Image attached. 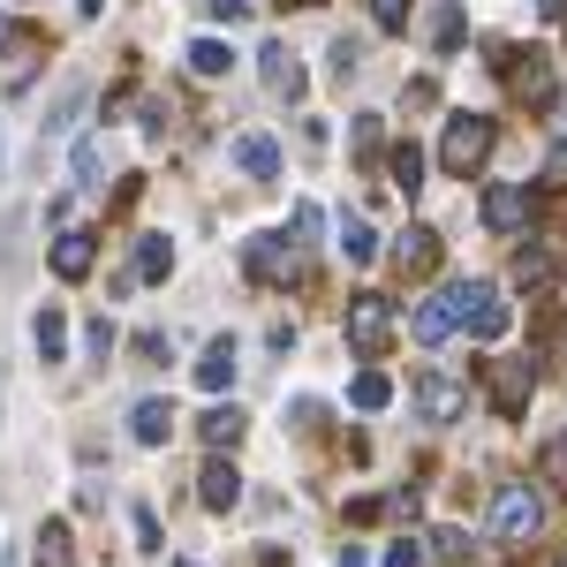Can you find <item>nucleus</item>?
<instances>
[{
    "instance_id": "nucleus-13",
    "label": "nucleus",
    "mask_w": 567,
    "mask_h": 567,
    "mask_svg": "<svg viewBox=\"0 0 567 567\" xmlns=\"http://www.w3.org/2000/svg\"><path fill=\"white\" fill-rule=\"evenodd\" d=\"M393 265H401V272H432V265H439V235H432V227L393 235Z\"/></svg>"
},
{
    "instance_id": "nucleus-40",
    "label": "nucleus",
    "mask_w": 567,
    "mask_h": 567,
    "mask_svg": "<svg viewBox=\"0 0 567 567\" xmlns=\"http://www.w3.org/2000/svg\"><path fill=\"white\" fill-rule=\"evenodd\" d=\"M182 567H197V560H182Z\"/></svg>"
},
{
    "instance_id": "nucleus-6",
    "label": "nucleus",
    "mask_w": 567,
    "mask_h": 567,
    "mask_svg": "<svg viewBox=\"0 0 567 567\" xmlns=\"http://www.w3.org/2000/svg\"><path fill=\"white\" fill-rule=\"evenodd\" d=\"M386 341H393V310H386V296H355V303H349V349L379 355Z\"/></svg>"
},
{
    "instance_id": "nucleus-36",
    "label": "nucleus",
    "mask_w": 567,
    "mask_h": 567,
    "mask_svg": "<svg viewBox=\"0 0 567 567\" xmlns=\"http://www.w3.org/2000/svg\"><path fill=\"white\" fill-rule=\"evenodd\" d=\"M333 567H371V560H363V553H355V545H349V553H341V560H333Z\"/></svg>"
},
{
    "instance_id": "nucleus-11",
    "label": "nucleus",
    "mask_w": 567,
    "mask_h": 567,
    "mask_svg": "<svg viewBox=\"0 0 567 567\" xmlns=\"http://www.w3.org/2000/svg\"><path fill=\"white\" fill-rule=\"evenodd\" d=\"M197 499H205L213 515H227V507L243 499V477H235V462H205V477H197Z\"/></svg>"
},
{
    "instance_id": "nucleus-35",
    "label": "nucleus",
    "mask_w": 567,
    "mask_h": 567,
    "mask_svg": "<svg viewBox=\"0 0 567 567\" xmlns=\"http://www.w3.org/2000/svg\"><path fill=\"white\" fill-rule=\"evenodd\" d=\"M553 167L567 175V122H560V144H553Z\"/></svg>"
},
{
    "instance_id": "nucleus-31",
    "label": "nucleus",
    "mask_w": 567,
    "mask_h": 567,
    "mask_svg": "<svg viewBox=\"0 0 567 567\" xmlns=\"http://www.w3.org/2000/svg\"><path fill=\"white\" fill-rule=\"evenodd\" d=\"M130 523H136V545H144V553H159V515H152V507H136Z\"/></svg>"
},
{
    "instance_id": "nucleus-30",
    "label": "nucleus",
    "mask_w": 567,
    "mask_h": 567,
    "mask_svg": "<svg viewBox=\"0 0 567 567\" xmlns=\"http://www.w3.org/2000/svg\"><path fill=\"white\" fill-rule=\"evenodd\" d=\"M424 560H432V553H424V537H401V545L386 553V567H424Z\"/></svg>"
},
{
    "instance_id": "nucleus-22",
    "label": "nucleus",
    "mask_w": 567,
    "mask_h": 567,
    "mask_svg": "<svg viewBox=\"0 0 567 567\" xmlns=\"http://www.w3.org/2000/svg\"><path fill=\"white\" fill-rule=\"evenodd\" d=\"M515 61H523V69H515V91L545 106V99H553V69H545V53H515Z\"/></svg>"
},
{
    "instance_id": "nucleus-2",
    "label": "nucleus",
    "mask_w": 567,
    "mask_h": 567,
    "mask_svg": "<svg viewBox=\"0 0 567 567\" xmlns=\"http://www.w3.org/2000/svg\"><path fill=\"white\" fill-rule=\"evenodd\" d=\"M446 303H454V318H462L477 341H499V333H507V303H499V288H492V280H454V288H446Z\"/></svg>"
},
{
    "instance_id": "nucleus-7",
    "label": "nucleus",
    "mask_w": 567,
    "mask_h": 567,
    "mask_svg": "<svg viewBox=\"0 0 567 567\" xmlns=\"http://www.w3.org/2000/svg\"><path fill=\"white\" fill-rule=\"evenodd\" d=\"M529 386H537V379H529V363H492V409H499V416H523Z\"/></svg>"
},
{
    "instance_id": "nucleus-32",
    "label": "nucleus",
    "mask_w": 567,
    "mask_h": 567,
    "mask_svg": "<svg viewBox=\"0 0 567 567\" xmlns=\"http://www.w3.org/2000/svg\"><path fill=\"white\" fill-rule=\"evenodd\" d=\"M371 16H379V31H401L409 23V0H371Z\"/></svg>"
},
{
    "instance_id": "nucleus-25",
    "label": "nucleus",
    "mask_w": 567,
    "mask_h": 567,
    "mask_svg": "<svg viewBox=\"0 0 567 567\" xmlns=\"http://www.w3.org/2000/svg\"><path fill=\"white\" fill-rule=\"evenodd\" d=\"M349 401L371 416V409H386V401H393V379H386V371H363V379L349 386Z\"/></svg>"
},
{
    "instance_id": "nucleus-4",
    "label": "nucleus",
    "mask_w": 567,
    "mask_h": 567,
    "mask_svg": "<svg viewBox=\"0 0 567 567\" xmlns=\"http://www.w3.org/2000/svg\"><path fill=\"white\" fill-rule=\"evenodd\" d=\"M250 280H265V288H288V280H303V258H296V243L288 235H250Z\"/></svg>"
},
{
    "instance_id": "nucleus-10",
    "label": "nucleus",
    "mask_w": 567,
    "mask_h": 567,
    "mask_svg": "<svg viewBox=\"0 0 567 567\" xmlns=\"http://www.w3.org/2000/svg\"><path fill=\"white\" fill-rule=\"evenodd\" d=\"M454 326H462V318H454V303H446V296H432V303H416V310H409V333H416L424 349H439V341H446Z\"/></svg>"
},
{
    "instance_id": "nucleus-21",
    "label": "nucleus",
    "mask_w": 567,
    "mask_h": 567,
    "mask_svg": "<svg viewBox=\"0 0 567 567\" xmlns=\"http://www.w3.org/2000/svg\"><path fill=\"white\" fill-rule=\"evenodd\" d=\"M341 258H349V265H371V258H379V235H371V219H341Z\"/></svg>"
},
{
    "instance_id": "nucleus-28",
    "label": "nucleus",
    "mask_w": 567,
    "mask_h": 567,
    "mask_svg": "<svg viewBox=\"0 0 567 567\" xmlns=\"http://www.w3.org/2000/svg\"><path fill=\"white\" fill-rule=\"evenodd\" d=\"M432 45H446V53L462 45V8H439L432 16Z\"/></svg>"
},
{
    "instance_id": "nucleus-8",
    "label": "nucleus",
    "mask_w": 567,
    "mask_h": 567,
    "mask_svg": "<svg viewBox=\"0 0 567 567\" xmlns=\"http://www.w3.org/2000/svg\"><path fill=\"white\" fill-rule=\"evenodd\" d=\"M416 409H424L432 424H454V416H462V386L439 379V371H424V379H416Z\"/></svg>"
},
{
    "instance_id": "nucleus-14",
    "label": "nucleus",
    "mask_w": 567,
    "mask_h": 567,
    "mask_svg": "<svg viewBox=\"0 0 567 567\" xmlns=\"http://www.w3.org/2000/svg\"><path fill=\"white\" fill-rule=\"evenodd\" d=\"M227 159H235V167H243V175H280V144H272V136H235V152H227Z\"/></svg>"
},
{
    "instance_id": "nucleus-34",
    "label": "nucleus",
    "mask_w": 567,
    "mask_h": 567,
    "mask_svg": "<svg viewBox=\"0 0 567 567\" xmlns=\"http://www.w3.org/2000/svg\"><path fill=\"white\" fill-rule=\"evenodd\" d=\"M250 8H258V0H213V16H227V23H243Z\"/></svg>"
},
{
    "instance_id": "nucleus-37",
    "label": "nucleus",
    "mask_w": 567,
    "mask_h": 567,
    "mask_svg": "<svg viewBox=\"0 0 567 567\" xmlns=\"http://www.w3.org/2000/svg\"><path fill=\"white\" fill-rule=\"evenodd\" d=\"M288 8H326V0H288Z\"/></svg>"
},
{
    "instance_id": "nucleus-33",
    "label": "nucleus",
    "mask_w": 567,
    "mask_h": 567,
    "mask_svg": "<svg viewBox=\"0 0 567 567\" xmlns=\"http://www.w3.org/2000/svg\"><path fill=\"white\" fill-rule=\"evenodd\" d=\"M84 349L99 355V363H106V355H114V326H106V318H99V326H91V333H84Z\"/></svg>"
},
{
    "instance_id": "nucleus-27",
    "label": "nucleus",
    "mask_w": 567,
    "mask_h": 567,
    "mask_svg": "<svg viewBox=\"0 0 567 567\" xmlns=\"http://www.w3.org/2000/svg\"><path fill=\"white\" fill-rule=\"evenodd\" d=\"M326 61H333V84H349L355 69H363V45H355V39H333V53H326Z\"/></svg>"
},
{
    "instance_id": "nucleus-26",
    "label": "nucleus",
    "mask_w": 567,
    "mask_h": 567,
    "mask_svg": "<svg viewBox=\"0 0 567 567\" xmlns=\"http://www.w3.org/2000/svg\"><path fill=\"white\" fill-rule=\"evenodd\" d=\"M393 189H409V197L424 189V152L416 144H393Z\"/></svg>"
},
{
    "instance_id": "nucleus-16",
    "label": "nucleus",
    "mask_w": 567,
    "mask_h": 567,
    "mask_svg": "<svg viewBox=\"0 0 567 567\" xmlns=\"http://www.w3.org/2000/svg\"><path fill=\"white\" fill-rule=\"evenodd\" d=\"M197 386H205V393H227V386H235V341H213V349L197 355Z\"/></svg>"
},
{
    "instance_id": "nucleus-5",
    "label": "nucleus",
    "mask_w": 567,
    "mask_h": 567,
    "mask_svg": "<svg viewBox=\"0 0 567 567\" xmlns=\"http://www.w3.org/2000/svg\"><path fill=\"white\" fill-rule=\"evenodd\" d=\"M529 213H537L529 182H492V189H484V227H492V235H523Z\"/></svg>"
},
{
    "instance_id": "nucleus-19",
    "label": "nucleus",
    "mask_w": 567,
    "mask_h": 567,
    "mask_svg": "<svg viewBox=\"0 0 567 567\" xmlns=\"http://www.w3.org/2000/svg\"><path fill=\"white\" fill-rule=\"evenodd\" d=\"M197 432H205V446H213V454H227L235 439L250 432V416H243V409H205V424H197Z\"/></svg>"
},
{
    "instance_id": "nucleus-15",
    "label": "nucleus",
    "mask_w": 567,
    "mask_h": 567,
    "mask_svg": "<svg viewBox=\"0 0 567 567\" xmlns=\"http://www.w3.org/2000/svg\"><path fill=\"white\" fill-rule=\"evenodd\" d=\"M258 69H265V84L280 91V99H296V91H303V69H296V53H288L280 39H272V45L258 53Z\"/></svg>"
},
{
    "instance_id": "nucleus-29",
    "label": "nucleus",
    "mask_w": 567,
    "mask_h": 567,
    "mask_svg": "<svg viewBox=\"0 0 567 567\" xmlns=\"http://www.w3.org/2000/svg\"><path fill=\"white\" fill-rule=\"evenodd\" d=\"M99 167H106V144L84 136V144H76V182H99Z\"/></svg>"
},
{
    "instance_id": "nucleus-23",
    "label": "nucleus",
    "mask_w": 567,
    "mask_h": 567,
    "mask_svg": "<svg viewBox=\"0 0 567 567\" xmlns=\"http://www.w3.org/2000/svg\"><path fill=\"white\" fill-rule=\"evenodd\" d=\"M167 272H175L167 235H144V243H136V280H167Z\"/></svg>"
},
{
    "instance_id": "nucleus-18",
    "label": "nucleus",
    "mask_w": 567,
    "mask_h": 567,
    "mask_svg": "<svg viewBox=\"0 0 567 567\" xmlns=\"http://www.w3.org/2000/svg\"><path fill=\"white\" fill-rule=\"evenodd\" d=\"M553 272H560V250L553 243H529L523 258H515V288H545Z\"/></svg>"
},
{
    "instance_id": "nucleus-38",
    "label": "nucleus",
    "mask_w": 567,
    "mask_h": 567,
    "mask_svg": "<svg viewBox=\"0 0 567 567\" xmlns=\"http://www.w3.org/2000/svg\"><path fill=\"white\" fill-rule=\"evenodd\" d=\"M0 45H8V16H0Z\"/></svg>"
},
{
    "instance_id": "nucleus-41",
    "label": "nucleus",
    "mask_w": 567,
    "mask_h": 567,
    "mask_svg": "<svg viewBox=\"0 0 567 567\" xmlns=\"http://www.w3.org/2000/svg\"><path fill=\"white\" fill-rule=\"evenodd\" d=\"M560 567H567V560H560Z\"/></svg>"
},
{
    "instance_id": "nucleus-39",
    "label": "nucleus",
    "mask_w": 567,
    "mask_h": 567,
    "mask_svg": "<svg viewBox=\"0 0 567 567\" xmlns=\"http://www.w3.org/2000/svg\"><path fill=\"white\" fill-rule=\"evenodd\" d=\"M0 567H16V553H0Z\"/></svg>"
},
{
    "instance_id": "nucleus-3",
    "label": "nucleus",
    "mask_w": 567,
    "mask_h": 567,
    "mask_svg": "<svg viewBox=\"0 0 567 567\" xmlns=\"http://www.w3.org/2000/svg\"><path fill=\"white\" fill-rule=\"evenodd\" d=\"M537 523H545L537 492H529V484H499V499H492V537H499V545H523V537H537Z\"/></svg>"
},
{
    "instance_id": "nucleus-12",
    "label": "nucleus",
    "mask_w": 567,
    "mask_h": 567,
    "mask_svg": "<svg viewBox=\"0 0 567 567\" xmlns=\"http://www.w3.org/2000/svg\"><path fill=\"white\" fill-rule=\"evenodd\" d=\"M167 432H175V409H167V401H136L130 409V439L136 446H167Z\"/></svg>"
},
{
    "instance_id": "nucleus-1",
    "label": "nucleus",
    "mask_w": 567,
    "mask_h": 567,
    "mask_svg": "<svg viewBox=\"0 0 567 567\" xmlns=\"http://www.w3.org/2000/svg\"><path fill=\"white\" fill-rule=\"evenodd\" d=\"M492 122H484V114H454V122H446V136H439V167H446V175H477L484 159H492Z\"/></svg>"
},
{
    "instance_id": "nucleus-20",
    "label": "nucleus",
    "mask_w": 567,
    "mask_h": 567,
    "mask_svg": "<svg viewBox=\"0 0 567 567\" xmlns=\"http://www.w3.org/2000/svg\"><path fill=\"white\" fill-rule=\"evenodd\" d=\"M227 69H235V45H219V39L189 45V76H205V84H213V76H227Z\"/></svg>"
},
{
    "instance_id": "nucleus-24",
    "label": "nucleus",
    "mask_w": 567,
    "mask_h": 567,
    "mask_svg": "<svg viewBox=\"0 0 567 567\" xmlns=\"http://www.w3.org/2000/svg\"><path fill=\"white\" fill-rule=\"evenodd\" d=\"M39 355H45V363H61V355H69V318H61L53 303L39 310Z\"/></svg>"
},
{
    "instance_id": "nucleus-17",
    "label": "nucleus",
    "mask_w": 567,
    "mask_h": 567,
    "mask_svg": "<svg viewBox=\"0 0 567 567\" xmlns=\"http://www.w3.org/2000/svg\"><path fill=\"white\" fill-rule=\"evenodd\" d=\"M31 567H76V537H69V523H45V529H39Z\"/></svg>"
},
{
    "instance_id": "nucleus-9",
    "label": "nucleus",
    "mask_w": 567,
    "mask_h": 567,
    "mask_svg": "<svg viewBox=\"0 0 567 567\" xmlns=\"http://www.w3.org/2000/svg\"><path fill=\"white\" fill-rule=\"evenodd\" d=\"M91 258H99V235H84V227H69V235L53 243V272H61V280H84Z\"/></svg>"
}]
</instances>
